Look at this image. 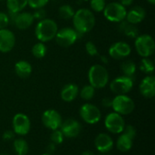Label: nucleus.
<instances>
[{"instance_id":"37","label":"nucleus","mask_w":155,"mask_h":155,"mask_svg":"<svg viewBox=\"0 0 155 155\" xmlns=\"http://www.w3.org/2000/svg\"><path fill=\"white\" fill-rule=\"evenodd\" d=\"M123 132L125 133L126 134L130 135L134 139L136 136V130H135V128L133 125H125V127H124V129Z\"/></svg>"},{"instance_id":"48","label":"nucleus","mask_w":155,"mask_h":155,"mask_svg":"<svg viewBox=\"0 0 155 155\" xmlns=\"http://www.w3.org/2000/svg\"><path fill=\"white\" fill-rule=\"evenodd\" d=\"M0 1H1V0H0Z\"/></svg>"},{"instance_id":"17","label":"nucleus","mask_w":155,"mask_h":155,"mask_svg":"<svg viewBox=\"0 0 155 155\" xmlns=\"http://www.w3.org/2000/svg\"><path fill=\"white\" fill-rule=\"evenodd\" d=\"M140 93L145 98H153L155 95V77L148 75L143 79L139 86Z\"/></svg>"},{"instance_id":"20","label":"nucleus","mask_w":155,"mask_h":155,"mask_svg":"<svg viewBox=\"0 0 155 155\" xmlns=\"http://www.w3.org/2000/svg\"><path fill=\"white\" fill-rule=\"evenodd\" d=\"M79 94V88L74 84H65L61 91V98L64 102H72L74 101L77 95Z\"/></svg>"},{"instance_id":"14","label":"nucleus","mask_w":155,"mask_h":155,"mask_svg":"<svg viewBox=\"0 0 155 155\" xmlns=\"http://www.w3.org/2000/svg\"><path fill=\"white\" fill-rule=\"evenodd\" d=\"M61 132L66 138H74L79 135L82 130V126L79 122L74 119H67L62 123Z\"/></svg>"},{"instance_id":"24","label":"nucleus","mask_w":155,"mask_h":155,"mask_svg":"<svg viewBox=\"0 0 155 155\" xmlns=\"http://www.w3.org/2000/svg\"><path fill=\"white\" fill-rule=\"evenodd\" d=\"M27 5V0H6V7L8 12L18 14L22 12Z\"/></svg>"},{"instance_id":"3","label":"nucleus","mask_w":155,"mask_h":155,"mask_svg":"<svg viewBox=\"0 0 155 155\" xmlns=\"http://www.w3.org/2000/svg\"><path fill=\"white\" fill-rule=\"evenodd\" d=\"M88 81L94 88L102 89L109 82L107 69L102 64H94L88 71Z\"/></svg>"},{"instance_id":"38","label":"nucleus","mask_w":155,"mask_h":155,"mask_svg":"<svg viewBox=\"0 0 155 155\" xmlns=\"http://www.w3.org/2000/svg\"><path fill=\"white\" fill-rule=\"evenodd\" d=\"M15 133L14 131H10V130H7L3 134V139L5 141H10V140H13L14 137H15Z\"/></svg>"},{"instance_id":"21","label":"nucleus","mask_w":155,"mask_h":155,"mask_svg":"<svg viewBox=\"0 0 155 155\" xmlns=\"http://www.w3.org/2000/svg\"><path fill=\"white\" fill-rule=\"evenodd\" d=\"M32 71H33L32 65L27 61L21 60L16 62L15 64V73L18 77L22 79L28 78L31 75Z\"/></svg>"},{"instance_id":"28","label":"nucleus","mask_w":155,"mask_h":155,"mask_svg":"<svg viewBox=\"0 0 155 155\" xmlns=\"http://www.w3.org/2000/svg\"><path fill=\"white\" fill-rule=\"evenodd\" d=\"M140 70L146 74H152L154 71L153 62L149 57H143L140 62Z\"/></svg>"},{"instance_id":"26","label":"nucleus","mask_w":155,"mask_h":155,"mask_svg":"<svg viewBox=\"0 0 155 155\" xmlns=\"http://www.w3.org/2000/svg\"><path fill=\"white\" fill-rule=\"evenodd\" d=\"M121 70L124 75L133 78V76L136 73V64L131 60H126L121 64Z\"/></svg>"},{"instance_id":"34","label":"nucleus","mask_w":155,"mask_h":155,"mask_svg":"<svg viewBox=\"0 0 155 155\" xmlns=\"http://www.w3.org/2000/svg\"><path fill=\"white\" fill-rule=\"evenodd\" d=\"M85 51L90 56H95L98 54V48L92 41H88L85 44Z\"/></svg>"},{"instance_id":"31","label":"nucleus","mask_w":155,"mask_h":155,"mask_svg":"<svg viewBox=\"0 0 155 155\" xmlns=\"http://www.w3.org/2000/svg\"><path fill=\"white\" fill-rule=\"evenodd\" d=\"M64 136L63 133L61 132V130H59V129L53 131V133L50 135L51 142L53 143H54L55 145L56 144H61L64 142Z\"/></svg>"},{"instance_id":"39","label":"nucleus","mask_w":155,"mask_h":155,"mask_svg":"<svg viewBox=\"0 0 155 155\" xmlns=\"http://www.w3.org/2000/svg\"><path fill=\"white\" fill-rule=\"evenodd\" d=\"M112 102H113L112 99H110L109 97H106V98L103 99L102 104L104 107H112Z\"/></svg>"},{"instance_id":"44","label":"nucleus","mask_w":155,"mask_h":155,"mask_svg":"<svg viewBox=\"0 0 155 155\" xmlns=\"http://www.w3.org/2000/svg\"><path fill=\"white\" fill-rule=\"evenodd\" d=\"M148 3H150L151 5H154L155 4V0H146Z\"/></svg>"},{"instance_id":"9","label":"nucleus","mask_w":155,"mask_h":155,"mask_svg":"<svg viewBox=\"0 0 155 155\" xmlns=\"http://www.w3.org/2000/svg\"><path fill=\"white\" fill-rule=\"evenodd\" d=\"M104 125L110 133L114 134H119L123 133L125 127V122L121 114L114 112L109 114L105 117Z\"/></svg>"},{"instance_id":"15","label":"nucleus","mask_w":155,"mask_h":155,"mask_svg":"<svg viewBox=\"0 0 155 155\" xmlns=\"http://www.w3.org/2000/svg\"><path fill=\"white\" fill-rule=\"evenodd\" d=\"M15 45V36L12 31L4 28L0 29V52L8 53Z\"/></svg>"},{"instance_id":"25","label":"nucleus","mask_w":155,"mask_h":155,"mask_svg":"<svg viewBox=\"0 0 155 155\" xmlns=\"http://www.w3.org/2000/svg\"><path fill=\"white\" fill-rule=\"evenodd\" d=\"M13 147H14L15 153L17 155H26L28 153V150H29L26 141L22 138L15 139L14 141Z\"/></svg>"},{"instance_id":"6","label":"nucleus","mask_w":155,"mask_h":155,"mask_svg":"<svg viewBox=\"0 0 155 155\" xmlns=\"http://www.w3.org/2000/svg\"><path fill=\"white\" fill-rule=\"evenodd\" d=\"M112 107L115 113L121 115H127L133 113L135 105L133 99L126 94H118L113 99Z\"/></svg>"},{"instance_id":"40","label":"nucleus","mask_w":155,"mask_h":155,"mask_svg":"<svg viewBox=\"0 0 155 155\" xmlns=\"http://www.w3.org/2000/svg\"><path fill=\"white\" fill-rule=\"evenodd\" d=\"M120 4H122L124 6H129V5H131L133 3H134V0H120V2H119Z\"/></svg>"},{"instance_id":"19","label":"nucleus","mask_w":155,"mask_h":155,"mask_svg":"<svg viewBox=\"0 0 155 155\" xmlns=\"http://www.w3.org/2000/svg\"><path fill=\"white\" fill-rule=\"evenodd\" d=\"M145 15H146V12L144 8H143L142 6L136 5V6H134L129 12H127L125 19L130 24L137 25L143 22V20L145 18Z\"/></svg>"},{"instance_id":"13","label":"nucleus","mask_w":155,"mask_h":155,"mask_svg":"<svg viewBox=\"0 0 155 155\" xmlns=\"http://www.w3.org/2000/svg\"><path fill=\"white\" fill-rule=\"evenodd\" d=\"M132 52L131 46L125 42H116L109 48V55L114 60H122L130 55Z\"/></svg>"},{"instance_id":"5","label":"nucleus","mask_w":155,"mask_h":155,"mask_svg":"<svg viewBox=\"0 0 155 155\" xmlns=\"http://www.w3.org/2000/svg\"><path fill=\"white\" fill-rule=\"evenodd\" d=\"M103 12L104 17L108 21L114 23H120L125 20L127 14L126 7L119 2H112L108 5H105V7Z\"/></svg>"},{"instance_id":"22","label":"nucleus","mask_w":155,"mask_h":155,"mask_svg":"<svg viewBox=\"0 0 155 155\" xmlns=\"http://www.w3.org/2000/svg\"><path fill=\"white\" fill-rule=\"evenodd\" d=\"M133 140L134 138L131 137L130 135L126 134L125 133H122V134L119 136V138L117 139L116 142V147L119 151L123 152V153H126L129 152L132 147H133Z\"/></svg>"},{"instance_id":"29","label":"nucleus","mask_w":155,"mask_h":155,"mask_svg":"<svg viewBox=\"0 0 155 155\" xmlns=\"http://www.w3.org/2000/svg\"><path fill=\"white\" fill-rule=\"evenodd\" d=\"M58 14L61 18L64 20H68V19L73 18L74 15V10L70 5H63L59 7Z\"/></svg>"},{"instance_id":"2","label":"nucleus","mask_w":155,"mask_h":155,"mask_svg":"<svg viewBox=\"0 0 155 155\" xmlns=\"http://www.w3.org/2000/svg\"><path fill=\"white\" fill-rule=\"evenodd\" d=\"M58 31L56 22L50 18H44L40 20L35 29V35L39 42H49L53 40Z\"/></svg>"},{"instance_id":"18","label":"nucleus","mask_w":155,"mask_h":155,"mask_svg":"<svg viewBox=\"0 0 155 155\" xmlns=\"http://www.w3.org/2000/svg\"><path fill=\"white\" fill-rule=\"evenodd\" d=\"M34 16L33 14L29 12H20L15 15L14 25L20 30H25L29 28L34 23Z\"/></svg>"},{"instance_id":"35","label":"nucleus","mask_w":155,"mask_h":155,"mask_svg":"<svg viewBox=\"0 0 155 155\" xmlns=\"http://www.w3.org/2000/svg\"><path fill=\"white\" fill-rule=\"evenodd\" d=\"M9 24H10V21H9L8 14L0 12V29L6 28Z\"/></svg>"},{"instance_id":"43","label":"nucleus","mask_w":155,"mask_h":155,"mask_svg":"<svg viewBox=\"0 0 155 155\" xmlns=\"http://www.w3.org/2000/svg\"><path fill=\"white\" fill-rule=\"evenodd\" d=\"M82 155H95L94 153H92V152H89V151H86V152H84Z\"/></svg>"},{"instance_id":"12","label":"nucleus","mask_w":155,"mask_h":155,"mask_svg":"<svg viewBox=\"0 0 155 155\" xmlns=\"http://www.w3.org/2000/svg\"><path fill=\"white\" fill-rule=\"evenodd\" d=\"M12 124H13L14 133L21 136L26 135L31 128L30 120L24 114H16L13 118Z\"/></svg>"},{"instance_id":"27","label":"nucleus","mask_w":155,"mask_h":155,"mask_svg":"<svg viewBox=\"0 0 155 155\" xmlns=\"http://www.w3.org/2000/svg\"><path fill=\"white\" fill-rule=\"evenodd\" d=\"M46 53H47V47L43 42H38L35 45H34V46L32 47V54L37 59H41L45 57Z\"/></svg>"},{"instance_id":"8","label":"nucleus","mask_w":155,"mask_h":155,"mask_svg":"<svg viewBox=\"0 0 155 155\" xmlns=\"http://www.w3.org/2000/svg\"><path fill=\"white\" fill-rule=\"evenodd\" d=\"M134 87V79L125 75L116 77L110 84L111 91L115 94H126Z\"/></svg>"},{"instance_id":"36","label":"nucleus","mask_w":155,"mask_h":155,"mask_svg":"<svg viewBox=\"0 0 155 155\" xmlns=\"http://www.w3.org/2000/svg\"><path fill=\"white\" fill-rule=\"evenodd\" d=\"M45 15H46V12L45 11V9L39 8V9H35V13L33 14V16H34V19H37L40 21V20L45 18Z\"/></svg>"},{"instance_id":"10","label":"nucleus","mask_w":155,"mask_h":155,"mask_svg":"<svg viewBox=\"0 0 155 155\" xmlns=\"http://www.w3.org/2000/svg\"><path fill=\"white\" fill-rule=\"evenodd\" d=\"M80 116L81 118L89 124H97L101 120V112L99 108L92 104H85L80 108Z\"/></svg>"},{"instance_id":"7","label":"nucleus","mask_w":155,"mask_h":155,"mask_svg":"<svg viewBox=\"0 0 155 155\" xmlns=\"http://www.w3.org/2000/svg\"><path fill=\"white\" fill-rule=\"evenodd\" d=\"M79 34L71 27H64L58 30L54 37L55 42L62 47H69L73 45L78 39Z\"/></svg>"},{"instance_id":"11","label":"nucleus","mask_w":155,"mask_h":155,"mask_svg":"<svg viewBox=\"0 0 155 155\" xmlns=\"http://www.w3.org/2000/svg\"><path fill=\"white\" fill-rule=\"evenodd\" d=\"M42 123L46 128L54 131L60 128L63 121L61 114L57 111L54 109H49L43 113Z\"/></svg>"},{"instance_id":"46","label":"nucleus","mask_w":155,"mask_h":155,"mask_svg":"<svg viewBox=\"0 0 155 155\" xmlns=\"http://www.w3.org/2000/svg\"><path fill=\"white\" fill-rule=\"evenodd\" d=\"M81 1H88V0H81Z\"/></svg>"},{"instance_id":"33","label":"nucleus","mask_w":155,"mask_h":155,"mask_svg":"<svg viewBox=\"0 0 155 155\" xmlns=\"http://www.w3.org/2000/svg\"><path fill=\"white\" fill-rule=\"evenodd\" d=\"M48 1L49 0H27V5L35 10L45 6Z\"/></svg>"},{"instance_id":"42","label":"nucleus","mask_w":155,"mask_h":155,"mask_svg":"<svg viewBox=\"0 0 155 155\" xmlns=\"http://www.w3.org/2000/svg\"><path fill=\"white\" fill-rule=\"evenodd\" d=\"M48 148H49V151L54 152V149H55V144H54V143H51L49 144Z\"/></svg>"},{"instance_id":"32","label":"nucleus","mask_w":155,"mask_h":155,"mask_svg":"<svg viewBox=\"0 0 155 155\" xmlns=\"http://www.w3.org/2000/svg\"><path fill=\"white\" fill-rule=\"evenodd\" d=\"M105 0H90L91 8L97 13L103 12L105 7Z\"/></svg>"},{"instance_id":"45","label":"nucleus","mask_w":155,"mask_h":155,"mask_svg":"<svg viewBox=\"0 0 155 155\" xmlns=\"http://www.w3.org/2000/svg\"><path fill=\"white\" fill-rule=\"evenodd\" d=\"M42 155H52L51 153H44V154H42Z\"/></svg>"},{"instance_id":"4","label":"nucleus","mask_w":155,"mask_h":155,"mask_svg":"<svg viewBox=\"0 0 155 155\" xmlns=\"http://www.w3.org/2000/svg\"><path fill=\"white\" fill-rule=\"evenodd\" d=\"M134 46L137 54L143 57H150L153 54L155 50L154 39L152 35L144 34L139 35L135 38Z\"/></svg>"},{"instance_id":"41","label":"nucleus","mask_w":155,"mask_h":155,"mask_svg":"<svg viewBox=\"0 0 155 155\" xmlns=\"http://www.w3.org/2000/svg\"><path fill=\"white\" fill-rule=\"evenodd\" d=\"M101 61L104 63V64H108V58L105 56V55H101Z\"/></svg>"},{"instance_id":"1","label":"nucleus","mask_w":155,"mask_h":155,"mask_svg":"<svg viewBox=\"0 0 155 155\" xmlns=\"http://www.w3.org/2000/svg\"><path fill=\"white\" fill-rule=\"evenodd\" d=\"M74 29L79 34H86L90 32L95 25V16L93 12L86 8H81L74 12L73 16Z\"/></svg>"},{"instance_id":"16","label":"nucleus","mask_w":155,"mask_h":155,"mask_svg":"<svg viewBox=\"0 0 155 155\" xmlns=\"http://www.w3.org/2000/svg\"><path fill=\"white\" fill-rule=\"evenodd\" d=\"M94 146L98 152L101 153H109L114 147L113 138L107 134H100L96 136L94 140Z\"/></svg>"},{"instance_id":"23","label":"nucleus","mask_w":155,"mask_h":155,"mask_svg":"<svg viewBox=\"0 0 155 155\" xmlns=\"http://www.w3.org/2000/svg\"><path fill=\"white\" fill-rule=\"evenodd\" d=\"M118 28H119L120 32H122L123 34H124L128 37L136 38L139 35V31H138V28L136 27V25L128 23L126 20L120 22Z\"/></svg>"},{"instance_id":"30","label":"nucleus","mask_w":155,"mask_h":155,"mask_svg":"<svg viewBox=\"0 0 155 155\" xmlns=\"http://www.w3.org/2000/svg\"><path fill=\"white\" fill-rule=\"evenodd\" d=\"M94 93H95V88H94L91 84H87L84 85L80 91V96L84 100L89 101L93 99V97L94 96Z\"/></svg>"},{"instance_id":"47","label":"nucleus","mask_w":155,"mask_h":155,"mask_svg":"<svg viewBox=\"0 0 155 155\" xmlns=\"http://www.w3.org/2000/svg\"><path fill=\"white\" fill-rule=\"evenodd\" d=\"M1 155H7V154H1Z\"/></svg>"}]
</instances>
